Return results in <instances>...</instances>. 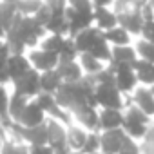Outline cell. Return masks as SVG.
I'll return each mask as SVG.
<instances>
[{"instance_id": "obj_1", "label": "cell", "mask_w": 154, "mask_h": 154, "mask_svg": "<svg viewBox=\"0 0 154 154\" xmlns=\"http://www.w3.org/2000/svg\"><path fill=\"white\" fill-rule=\"evenodd\" d=\"M45 35H47L45 27L36 24L33 17H24L17 13L9 29L6 31L4 42L9 47L11 54H24L26 49H35Z\"/></svg>"}, {"instance_id": "obj_2", "label": "cell", "mask_w": 154, "mask_h": 154, "mask_svg": "<svg viewBox=\"0 0 154 154\" xmlns=\"http://www.w3.org/2000/svg\"><path fill=\"white\" fill-rule=\"evenodd\" d=\"M149 125H150V118H149L141 109H138L134 103H129V105L125 107L122 129H123V132H125L129 138H132V140L143 138Z\"/></svg>"}, {"instance_id": "obj_3", "label": "cell", "mask_w": 154, "mask_h": 154, "mask_svg": "<svg viewBox=\"0 0 154 154\" xmlns=\"http://www.w3.org/2000/svg\"><path fill=\"white\" fill-rule=\"evenodd\" d=\"M94 98L98 109H125L123 94L118 91L114 82H98L94 84Z\"/></svg>"}, {"instance_id": "obj_4", "label": "cell", "mask_w": 154, "mask_h": 154, "mask_svg": "<svg viewBox=\"0 0 154 154\" xmlns=\"http://www.w3.org/2000/svg\"><path fill=\"white\" fill-rule=\"evenodd\" d=\"M107 67L112 71V74H114V84H116V87H118V91H120L122 94H131V93L136 89L138 80H136V74H134L131 63L109 62Z\"/></svg>"}, {"instance_id": "obj_5", "label": "cell", "mask_w": 154, "mask_h": 154, "mask_svg": "<svg viewBox=\"0 0 154 154\" xmlns=\"http://www.w3.org/2000/svg\"><path fill=\"white\" fill-rule=\"evenodd\" d=\"M47 125V145L54 154H69L72 152L67 145V127L53 118H45Z\"/></svg>"}, {"instance_id": "obj_6", "label": "cell", "mask_w": 154, "mask_h": 154, "mask_svg": "<svg viewBox=\"0 0 154 154\" xmlns=\"http://www.w3.org/2000/svg\"><path fill=\"white\" fill-rule=\"evenodd\" d=\"M35 100H36V103L42 107V111L45 112V116H47V118H53V120H56V122L63 123L65 127L72 125V122H74V120H72L71 112H67L65 109H62V107L56 103V100H54V96H53V94L40 93Z\"/></svg>"}, {"instance_id": "obj_7", "label": "cell", "mask_w": 154, "mask_h": 154, "mask_svg": "<svg viewBox=\"0 0 154 154\" xmlns=\"http://www.w3.org/2000/svg\"><path fill=\"white\" fill-rule=\"evenodd\" d=\"M13 85H15V93L33 100L42 93V89H40V72L31 67L24 76H20L18 80L13 82Z\"/></svg>"}, {"instance_id": "obj_8", "label": "cell", "mask_w": 154, "mask_h": 154, "mask_svg": "<svg viewBox=\"0 0 154 154\" xmlns=\"http://www.w3.org/2000/svg\"><path fill=\"white\" fill-rule=\"evenodd\" d=\"M116 18H118V26L123 27L131 36H138L141 33V27H143V17L140 13L138 8H127V9H122L116 13Z\"/></svg>"}, {"instance_id": "obj_9", "label": "cell", "mask_w": 154, "mask_h": 154, "mask_svg": "<svg viewBox=\"0 0 154 154\" xmlns=\"http://www.w3.org/2000/svg\"><path fill=\"white\" fill-rule=\"evenodd\" d=\"M72 120H76L85 131H96L98 132V109L91 107L89 103H82L71 109Z\"/></svg>"}, {"instance_id": "obj_10", "label": "cell", "mask_w": 154, "mask_h": 154, "mask_svg": "<svg viewBox=\"0 0 154 154\" xmlns=\"http://www.w3.org/2000/svg\"><path fill=\"white\" fill-rule=\"evenodd\" d=\"M31 67L36 69L38 72H44V71H51V69H56L60 58L58 54L54 53H47L44 49H29V54H26Z\"/></svg>"}, {"instance_id": "obj_11", "label": "cell", "mask_w": 154, "mask_h": 154, "mask_svg": "<svg viewBox=\"0 0 154 154\" xmlns=\"http://www.w3.org/2000/svg\"><path fill=\"white\" fill-rule=\"evenodd\" d=\"M63 15H65L67 24H69V36H74L80 31L93 26V11L91 13H82V11H74L72 8L67 6Z\"/></svg>"}, {"instance_id": "obj_12", "label": "cell", "mask_w": 154, "mask_h": 154, "mask_svg": "<svg viewBox=\"0 0 154 154\" xmlns=\"http://www.w3.org/2000/svg\"><path fill=\"white\" fill-rule=\"evenodd\" d=\"M123 129H111V131H102L100 132V152L102 154H118L123 140H125Z\"/></svg>"}, {"instance_id": "obj_13", "label": "cell", "mask_w": 154, "mask_h": 154, "mask_svg": "<svg viewBox=\"0 0 154 154\" xmlns=\"http://www.w3.org/2000/svg\"><path fill=\"white\" fill-rule=\"evenodd\" d=\"M71 38H72L76 49H78V53L82 54V53H89V51L93 49V45L102 38V31H100L96 26H91V27L80 31L78 35H74V36H71Z\"/></svg>"}, {"instance_id": "obj_14", "label": "cell", "mask_w": 154, "mask_h": 154, "mask_svg": "<svg viewBox=\"0 0 154 154\" xmlns=\"http://www.w3.org/2000/svg\"><path fill=\"white\" fill-rule=\"evenodd\" d=\"M123 123V111L120 109H98V132L120 129Z\"/></svg>"}, {"instance_id": "obj_15", "label": "cell", "mask_w": 154, "mask_h": 154, "mask_svg": "<svg viewBox=\"0 0 154 154\" xmlns=\"http://www.w3.org/2000/svg\"><path fill=\"white\" fill-rule=\"evenodd\" d=\"M45 112L42 111V107L36 103V100L33 98V100H29V103H27V107L24 109V112H22V116H20V120H18V123L22 125V127H36V125H40V123H44L45 122Z\"/></svg>"}, {"instance_id": "obj_16", "label": "cell", "mask_w": 154, "mask_h": 154, "mask_svg": "<svg viewBox=\"0 0 154 154\" xmlns=\"http://www.w3.org/2000/svg\"><path fill=\"white\" fill-rule=\"evenodd\" d=\"M131 94H132V103L138 109H141L149 118H152L154 116V96H152L150 89L145 87V85L143 87H138L136 85V89Z\"/></svg>"}, {"instance_id": "obj_17", "label": "cell", "mask_w": 154, "mask_h": 154, "mask_svg": "<svg viewBox=\"0 0 154 154\" xmlns=\"http://www.w3.org/2000/svg\"><path fill=\"white\" fill-rule=\"evenodd\" d=\"M131 65H132V71L136 74L138 84H141L145 87H150L154 84V63L152 62H147L143 58H136Z\"/></svg>"}, {"instance_id": "obj_18", "label": "cell", "mask_w": 154, "mask_h": 154, "mask_svg": "<svg viewBox=\"0 0 154 154\" xmlns=\"http://www.w3.org/2000/svg\"><path fill=\"white\" fill-rule=\"evenodd\" d=\"M6 69H8V74L11 78V84H13L15 80H18L20 76H24L31 69V63H29L26 54H11L6 62Z\"/></svg>"}, {"instance_id": "obj_19", "label": "cell", "mask_w": 154, "mask_h": 154, "mask_svg": "<svg viewBox=\"0 0 154 154\" xmlns=\"http://www.w3.org/2000/svg\"><path fill=\"white\" fill-rule=\"evenodd\" d=\"M56 72L63 84H72V82H78L84 78V71L76 60L74 62H58Z\"/></svg>"}, {"instance_id": "obj_20", "label": "cell", "mask_w": 154, "mask_h": 154, "mask_svg": "<svg viewBox=\"0 0 154 154\" xmlns=\"http://www.w3.org/2000/svg\"><path fill=\"white\" fill-rule=\"evenodd\" d=\"M93 26H96L100 31H107L118 26L116 13L109 8H94L93 9Z\"/></svg>"}, {"instance_id": "obj_21", "label": "cell", "mask_w": 154, "mask_h": 154, "mask_svg": "<svg viewBox=\"0 0 154 154\" xmlns=\"http://www.w3.org/2000/svg\"><path fill=\"white\" fill-rule=\"evenodd\" d=\"M87 132L84 127H76V125H69L67 127V145L72 152H78L82 150L84 143H85V138H87Z\"/></svg>"}, {"instance_id": "obj_22", "label": "cell", "mask_w": 154, "mask_h": 154, "mask_svg": "<svg viewBox=\"0 0 154 154\" xmlns=\"http://www.w3.org/2000/svg\"><path fill=\"white\" fill-rule=\"evenodd\" d=\"M62 78L58 76L56 69H51V71H44L40 72V89L42 93H47V94H54L60 85H62Z\"/></svg>"}, {"instance_id": "obj_23", "label": "cell", "mask_w": 154, "mask_h": 154, "mask_svg": "<svg viewBox=\"0 0 154 154\" xmlns=\"http://www.w3.org/2000/svg\"><path fill=\"white\" fill-rule=\"evenodd\" d=\"M102 35L109 45H131V40H132V36L120 26L107 29V31H102Z\"/></svg>"}, {"instance_id": "obj_24", "label": "cell", "mask_w": 154, "mask_h": 154, "mask_svg": "<svg viewBox=\"0 0 154 154\" xmlns=\"http://www.w3.org/2000/svg\"><path fill=\"white\" fill-rule=\"evenodd\" d=\"M138 58L132 45H111V62L116 63H132Z\"/></svg>"}, {"instance_id": "obj_25", "label": "cell", "mask_w": 154, "mask_h": 154, "mask_svg": "<svg viewBox=\"0 0 154 154\" xmlns=\"http://www.w3.org/2000/svg\"><path fill=\"white\" fill-rule=\"evenodd\" d=\"M27 103H29V98H26L18 93H13L9 96V118H11V122L18 123V120H20L24 109L27 107Z\"/></svg>"}, {"instance_id": "obj_26", "label": "cell", "mask_w": 154, "mask_h": 154, "mask_svg": "<svg viewBox=\"0 0 154 154\" xmlns=\"http://www.w3.org/2000/svg\"><path fill=\"white\" fill-rule=\"evenodd\" d=\"M65 13V11H63ZM54 15L53 13V17H51V20L47 22V26H45V31L49 33V35H62V36H69V24H67V20H65V15Z\"/></svg>"}, {"instance_id": "obj_27", "label": "cell", "mask_w": 154, "mask_h": 154, "mask_svg": "<svg viewBox=\"0 0 154 154\" xmlns=\"http://www.w3.org/2000/svg\"><path fill=\"white\" fill-rule=\"evenodd\" d=\"M78 60H80L78 63H80L84 74H96V72H100V71L105 67L103 62H100L98 58H94V56L89 54V53H82V54H78Z\"/></svg>"}, {"instance_id": "obj_28", "label": "cell", "mask_w": 154, "mask_h": 154, "mask_svg": "<svg viewBox=\"0 0 154 154\" xmlns=\"http://www.w3.org/2000/svg\"><path fill=\"white\" fill-rule=\"evenodd\" d=\"M63 42H65V36L62 35H45L42 40H40V49L47 51V53H54V54H60L62 47H63Z\"/></svg>"}, {"instance_id": "obj_29", "label": "cell", "mask_w": 154, "mask_h": 154, "mask_svg": "<svg viewBox=\"0 0 154 154\" xmlns=\"http://www.w3.org/2000/svg\"><path fill=\"white\" fill-rule=\"evenodd\" d=\"M17 4L13 2H4V0H0V24H2V27L8 31L13 18L17 17Z\"/></svg>"}, {"instance_id": "obj_30", "label": "cell", "mask_w": 154, "mask_h": 154, "mask_svg": "<svg viewBox=\"0 0 154 154\" xmlns=\"http://www.w3.org/2000/svg\"><path fill=\"white\" fill-rule=\"evenodd\" d=\"M11 123L13 122L9 118V94L4 85H0V125L8 129Z\"/></svg>"}, {"instance_id": "obj_31", "label": "cell", "mask_w": 154, "mask_h": 154, "mask_svg": "<svg viewBox=\"0 0 154 154\" xmlns=\"http://www.w3.org/2000/svg\"><path fill=\"white\" fill-rule=\"evenodd\" d=\"M89 54H93L94 58H98V60L103 62V63H109V62H111V45L103 40V35H102V38L93 45V49L89 51Z\"/></svg>"}, {"instance_id": "obj_32", "label": "cell", "mask_w": 154, "mask_h": 154, "mask_svg": "<svg viewBox=\"0 0 154 154\" xmlns=\"http://www.w3.org/2000/svg\"><path fill=\"white\" fill-rule=\"evenodd\" d=\"M0 154H29V145L24 141H15V140H4Z\"/></svg>"}, {"instance_id": "obj_33", "label": "cell", "mask_w": 154, "mask_h": 154, "mask_svg": "<svg viewBox=\"0 0 154 154\" xmlns=\"http://www.w3.org/2000/svg\"><path fill=\"white\" fill-rule=\"evenodd\" d=\"M78 54H80V53H78V49H76L72 38H71V36H65L63 47H62V51H60V54H58L60 62H74L76 58H78Z\"/></svg>"}, {"instance_id": "obj_34", "label": "cell", "mask_w": 154, "mask_h": 154, "mask_svg": "<svg viewBox=\"0 0 154 154\" xmlns=\"http://www.w3.org/2000/svg\"><path fill=\"white\" fill-rule=\"evenodd\" d=\"M42 4L44 0H17V11L24 17H33Z\"/></svg>"}, {"instance_id": "obj_35", "label": "cell", "mask_w": 154, "mask_h": 154, "mask_svg": "<svg viewBox=\"0 0 154 154\" xmlns=\"http://www.w3.org/2000/svg\"><path fill=\"white\" fill-rule=\"evenodd\" d=\"M134 49H136V54H138V58H143V60H147V62H152L154 63V44L152 42H147V40H138L136 42V45H134Z\"/></svg>"}, {"instance_id": "obj_36", "label": "cell", "mask_w": 154, "mask_h": 154, "mask_svg": "<svg viewBox=\"0 0 154 154\" xmlns=\"http://www.w3.org/2000/svg\"><path fill=\"white\" fill-rule=\"evenodd\" d=\"M93 152H100V132H96V131L87 132L85 143L80 150V154H93Z\"/></svg>"}, {"instance_id": "obj_37", "label": "cell", "mask_w": 154, "mask_h": 154, "mask_svg": "<svg viewBox=\"0 0 154 154\" xmlns=\"http://www.w3.org/2000/svg\"><path fill=\"white\" fill-rule=\"evenodd\" d=\"M51 17H53V11H51L45 4H42V6L38 8V11L33 15V20H35L36 24H40L42 27H45V26H47V22L51 20Z\"/></svg>"}, {"instance_id": "obj_38", "label": "cell", "mask_w": 154, "mask_h": 154, "mask_svg": "<svg viewBox=\"0 0 154 154\" xmlns=\"http://www.w3.org/2000/svg\"><path fill=\"white\" fill-rule=\"evenodd\" d=\"M118 154H141V149H140V145L136 143V140L125 136V140H123V143H122Z\"/></svg>"}, {"instance_id": "obj_39", "label": "cell", "mask_w": 154, "mask_h": 154, "mask_svg": "<svg viewBox=\"0 0 154 154\" xmlns=\"http://www.w3.org/2000/svg\"><path fill=\"white\" fill-rule=\"evenodd\" d=\"M67 6L72 8L74 11H82V13H91L94 9L91 0H67Z\"/></svg>"}, {"instance_id": "obj_40", "label": "cell", "mask_w": 154, "mask_h": 154, "mask_svg": "<svg viewBox=\"0 0 154 154\" xmlns=\"http://www.w3.org/2000/svg\"><path fill=\"white\" fill-rule=\"evenodd\" d=\"M44 4L54 13V15H62L67 8V0H44Z\"/></svg>"}, {"instance_id": "obj_41", "label": "cell", "mask_w": 154, "mask_h": 154, "mask_svg": "<svg viewBox=\"0 0 154 154\" xmlns=\"http://www.w3.org/2000/svg\"><path fill=\"white\" fill-rule=\"evenodd\" d=\"M140 36L147 42H152L154 44V20H149V22H143V27H141V33Z\"/></svg>"}, {"instance_id": "obj_42", "label": "cell", "mask_w": 154, "mask_h": 154, "mask_svg": "<svg viewBox=\"0 0 154 154\" xmlns=\"http://www.w3.org/2000/svg\"><path fill=\"white\" fill-rule=\"evenodd\" d=\"M29 154H54V152L47 143H44V145H29Z\"/></svg>"}, {"instance_id": "obj_43", "label": "cell", "mask_w": 154, "mask_h": 154, "mask_svg": "<svg viewBox=\"0 0 154 154\" xmlns=\"http://www.w3.org/2000/svg\"><path fill=\"white\" fill-rule=\"evenodd\" d=\"M9 82H11V78L8 74V69H6V65H2V67H0V85H6Z\"/></svg>"}, {"instance_id": "obj_44", "label": "cell", "mask_w": 154, "mask_h": 154, "mask_svg": "<svg viewBox=\"0 0 154 154\" xmlns=\"http://www.w3.org/2000/svg\"><path fill=\"white\" fill-rule=\"evenodd\" d=\"M93 8H109L114 4V0H91Z\"/></svg>"}, {"instance_id": "obj_45", "label": "cell", "mask_w": 154, "mask_h": 154, "mask_svg": "<svg viewBox=\"0 0 154 154\" xmlns=\"http://www.w3.org/2000/svg\"><path fill=\"white\" fill-rule=\"evenodd\" d=\"M4 140H8L6 138V129L0 125V149H2V143H4Z\"/></svg>"}, {"instance_id": "obj_46", "label": "cell", "mask_w": 154, "mask_h": 154, "mask_svg": "<svg viewBox=\"0 0 154 154\" xmlns=\"http://www.w3.org/2000/svg\"><path fill=\"white\" fill-rule=\"evenodd\" d=\"M4 36H6V29L2 27V24H0V38H2V40H4Z\"/></svg>"}, {"instance_id": "obj_47", "label": "cell", "mask_w": 154, "mask_h": 154, "mask_svg": "<svg viewBox=\"0 0 154 154\" xmlns=\"http://www.w3.org/2000/svg\"><path fill=\"white\" fill-rule=\"evenodd\" d=\"M147 4H149V6H150L152 9H154V0H147Z\"/></svg>"}, {"instance_id": "obj_48", "label": "cell", "mask_w": 154, "mask_h": 154, "mask_svg": "<svg viewBox=\"0 0 154 154\" xmlns=\"http://www.w3.org/2000/svg\"><path fill=\"white\" fill-rule=\"evenodd\" d=\"M149 89H150V93H152V96H154V84H152V85H150Z\"/></svg>"}, {"instance_id": "obj_49", "label": "cell", "mask_w": 154, "mask_h": 154, "mask_svg": "<svg viewBox=\"0 0 154 154\" xmlns=\"http://www.w3.org/2000/svg\"><path fill=\"white\" fill-rule=\"evenodd\" d=\"M2 47H4V40H2V38H0V49H2Z\"/></svg>"}, {"instance_id": "obj_50", "label": "cell", "mask_w": 154, "mask_h": 154, "mask_svg": "<svg viewBox=\"0 0 154 154\" xmlns=\"http://www.w3.org/2000/svg\"><path fill=\"white\" fill-rule=\"evenodd\" d=\"M4 2H13V4H17V0H4Z\"/></svg>"}, {"instance_id": "obj_51", "label": "cell", "mask_w": 154, "mask_h": 154, "mask_svg": "<svg viewBox=\"0 0 154 154\" xmlns=\"http://www.w3.org/2000/svg\"><path fill=\"white\" fill-rule=\"evenodd\" d=\"M69 154H78V152H69Z\"/></svg>"}, {"instance_id": "obj_52", "label": "cell", "mask_w": 154, "mask_h": 154, "mask_svg": "<svg viewBox=\"0 0 154 154\" xmlns=\"http://www.w3.org/2000/svg\"><path fill=\"white\" fill-rule=\"evenodd\" d=\"M93 154H102V152H93Z\"/></svg>"}]
</instances>
